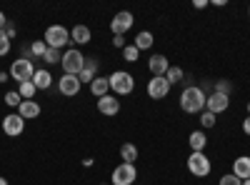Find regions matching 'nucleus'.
<instances>
[{
    "mask_svg": "<svg viewBox=\"0 0 250 185\" xmlns=\"http://www.w3.org/2000/svg\"><path fill=\"white\" fill-rule=\"evenodd\" d=\"M180 110L183 113H203L205 110V90L190 85L180 93Z\"/></svg>",
    "mask_w": 250,
    "mask_h": 185,
    "instance_id": "f257e3e1",
    "label": "nucleus"
},
{
    "mask_svg": "<svg viewBox=\"0 0 250 185\" xmlns=\"http://www.w3.org/2000/svg\"><path fill=\"white\" fill-rule=\"evenodd\" d=\"M108 83H110V90L115 95H130L135 90V78L130 73H125V70H115L108 78Z\"/></svg>",
    "mask_w": 250,
    "mask_h": 185,
    "instance_id": "f03ea898",
    "label": "nucleus"
},
{
    "mask_svg": "<svg viewBox=\"0 0 250 185\" xmlns=\"http://www.w3.org/2000/svg\"><path fill=\"white\" fill-rule=\"evenodd\" d=\"M60 65H62V73L65 75H80L83 65H85V55H83L78 48H70V50L62 53Z\"/></svg>",
    "mask_w": 250,
    "mask_h": 185,
    "instance_id": "7ed1b4c3",
    "label": "nucleus"
},
{
    "mask_svg": "<svg viewBox=\"0 0 250 185\" xmlns=\"http://www.w3.org/2000/svg\"><path fill=\"white\" fill-rule=\"evenodd\" d=\"M68 43H70V30H65V25H50L45 30V45L48 48L62 50Z\"/></svg>",
    "mask_w": 250,
    "mask_h": 185,
    "instance_id": "20e7f679",
    "label": "nucleus"
},
{
    "mask_svg": "<svg viewBox=\"0 0 250 185\" xmlns=\"http://www.w3.org/2000/svg\"><path fill=\"white\" fill-rule=\"evenodd\" d=\"M35 75V65H33V60L30 58H18L13 60V65H10V78L18 80V83H25V80H33Z\"/></svg>",
    "mask_w": 250,
    "mask_h": 185,
    "instance_id": "39448f33",
    "label": "nucleus"
},
{
    "mask_svg": "<svg viewBox=\"0 0 250 185\" xmlns=\"http://www.w3.org/2000/svg\"><path fill=\"white\" fill-rule=\"evenodd\" d=\"M188 170L195 178H208L213 165H210V160H208L205 153H190V158H188Z\"/></svg>",
    "mask_w": 250,
    "mask_h": 185,
    "instance_id": "423d86ee",
    "label": "nucleus"
},
{
    "mask_svg": "<svg viewBox=\"0 0 250 185\" xmlns=\"http://www.w3.org/2000/svg\"><path fill=\"white\" fill-rule=\"evenodd\" d=\"M135 178H138V170L130 163H120V165L113 170V185H135Z\"/></svg>",
    "mask_w": 250,
    "mask_h": 185,
    "instance_id": "0eeeda50",
    "label": "nucleus"
},
{
    "mask_svg": "<svg viewBox=\"0 0 250 185\" xmlns=\"http://www.w3.org/2000/svg\"><path fill=\"white\" fill-rule=\"evenodd\" d=\"M133 23H135L133 13L120 10V13H115V18L110 20V30H113V35H123V38H125V33L133 28Z\"/></svg>",
    "mask_w": 250,
    "mask_h": 185,
    "instance_id": "6e6552de",
    "label": "nucleus"
},
{
    "mask_svg": "<svg viewBox=\"0 0 250 185\" xmlns=\"http://www.w3.org/2000/svg\"><path fill=\"white\" fill-rule=\"evenodd\" d=\"M170 88H173V85L165 80V75H153L150 83H148V95H150L153 100H163V98H168Z\"/></svg>",
    "mask_w": 250,
    "mask_h": 185,
    "instance_id": "1a4fd4ad",
    "label": "nucleus"
},
{
    "mask_svg": "<svg viewBox=\"0 0 250 185\" xmlns=\"http://www.w3.org/2000/svg\"><path fill=\"white\" fill-rule=\"evenodd\" d=\"M23 130H25V120L20 118L18 113H13V115H5V118H3L0 133H5V135H10V138H18Z\"/></svg>",
    "mask_w": 250,
    "mask_h": 185,
    "instance_id": "9d476101",
    "label": "nucleus"
},
{
    "mask_svg": "<svg viewBox=\"0 0 250 185\" xmlns=\"http://www.w3.org/2000/svg\"><path fill=\"white\" fill-rule=\"evenodd\" d=\"M228 105H230V98L223 95V93H210V95L205 98V110H210L213 115L225 113V110H228Z\"/></svg>",
    "mask_w": 250,
    "mask_h": 185,
    "instance_id": "9b49d317",
    "label": "nucleus"
},
{
    "mask_svg": "<svg viewBox=\"0 0 250 185\" xmlns=\"http://www.w3.org/2000/svg\"><path fill=\"white\" fill-rule=\"evenodd\" d=\"M80 80H78V75H65L62 73V78L58 80V90L62 93V95H68V98H73V95H78L80 93Z\"/></svg>",
    "mask_w": 250,
    "mask_h": 185,
    "instance_id": "f8f14e48",
    "label": "nucleus"
},
{
    "mask_svg": "<svg viewBox=\"0 0 250 185\" xmlns=\"http://www.w3.org/2000/svg\"><path fill=\"white\" fill-rule=\"evenodd\" d=\"M98 113H103V115H118L120 113V100L115 95H110V93L98 98Z\"/></svg>",
    "mask_w": 250,
    "mask_h": 185,
    "instance_id": "ddd939ff",
    "label": "nucleus"
},
{
    "mask_svg": "<svg viewBox=\"0 0 250 185\" xmlns=\"http://www.w3.org/2000/svg\"><path fill=\"white\" fill-rule=\"evenodd\" d=\"M95 78H98V58H85V65H83L78 80L80 83H93Z\"/></svg>",
    "mask_w": 250,
    "mask_h": 185,
    "instance_id": "4468645a",
    "label": "nucleus"
},
{
    "mask_svg": "<svg viewBox=\"0 0 250 185\" xmlns=\"http://www.w3.org/2000/svg\"><path fill=\"white\" fill-rule=\"evenodd\" d=\"M233 175L240 178V180L250 178V155H240V158L233 160Z\"/></svg>",
    "mask_w": 250,
    "mask_h": 185,
    "instance_id": "2eb2a0df",
    "label": "nucleus"
},
{
    "mask_svg": "<svg viewBox=\"0 0 250 185\" xmlns=\"http://www.w3.org/2000/svg\"><path fill=\"white\" fill-rule=\"evenodd\" d=\"M18 115L23 118V120H33V118H38L40 115V105L35 100H23L18 105Z\"/></svg>",
    "mask_w": 250,
    "mask_h": 185,
    "instance_id": "dca6fc26",
    "label": "nucleus"
},
{
    "mask_svg": "<svg viewBox=\"0 0 250 185\" xmlns=\"http://www.w3.org/2000/svg\"><path fill=\"white\" fill-rule=\"evenodd\" d=\"M148 68H150L153 75H165L170 70V63H168V58H165V55H153L148 60Z\"/></svg>",
    "mask_w": 250,
    "mask_h": 185,
    "instance_id": "f3484780",
    "label": "nucleus"
},
{
    "mask_svg": "<svg viewBox=\"0 0 250 185\" xmlns=\"http://www.w3.org/2000/svg\"><path fill=\"white\" fill-rule=\"evenodd\" d=\"M90 38H93V33H90V28H85V25H75V28L70 30V40H73L75 45H88Z\"/></svg>",
    "mask_w": 250,
    "mask_h": 185,
    "instance_id": "a211bd4d",
    "label": "nucleus"
},
{
    "mask_svg": "<svg viewBox=\"0 0 250 185\" xmlns=\"http://www.w3.org/2000/svg\"><path fill=\"white\" fill-rule=\"evenodd\" d=\"M33 85H35L38 90H48V88L53 85V75H50L48 70H35V75H33Z\"/></svg>",
    "mask_w": 250,
    "mask_h": 185,
    "instance_id": "6ab92c4d",
    "label": "nucleus"
},
{
    "mask_svg": "<svg viewBox=\"0 0 250 185\" xmlns=\"http://www.w3.org/2000/svg\"><path fill=\"white\" fill-rule=\"evenodd\" d=\"M108 90H110V83H108V78H103V75H98L93 83H90V93H93L95 98L108 95Z\"/></svg>",
    "mask_w": 250,
    "mask_h": 185,
    "instance_id": "aec40b11",
    "label": "nucleus"
},
{
    "mask_svg": "<svg viewBox=\"0 0 250 185\" xmlns=\"http://www.w3.org/2000/svg\"><path fill=\"white\" fill-rule=\"evenodd\" d=\"M190 148H193V153H205V145H208V138H205V133L203 130H195V133H190Z\"/></svg>",
    "mask_w": 250,
    "mask_h": 185,
    "instance_id": "412c9836",
    "label": "nucleus"
},
{
    "mask_svg": "<svg viewBox=\"0 0 250 185\" xmlns=\"http://www.w3.org/2000/svg\"><path fill=\"white\" fill-rule=\"evenodd\" d=\"M120 158H123V163H130V165H135L138 148L133 145V143H125V145H120Z\"/></svg>",
    "mask_w": 250,
    "mask_h": 185,
    "instance_id": "4be33fe9",
    "label": "nucleus"
},
{
    "mask_svg": "<svg viewBox=\"0 0 250 185\" xmlns=\"http://www.w3.org/2000/svg\"><path fill=\"white\" fill-rule=\"evenodd\" d=\"M153 43H155V40H153V33L143 30V33H138V38H135V43H133V45H135L138 50H150Z\"/></svg>",
    "mask_w": 250,
    "mask_h": 185,
    "instance_id": "5701e85b",
    "label": "nucleus"
},
{
    "mask_svg": "<svg viewBox=\"0 0 250 185\" xmlns=\"http://www.w3.org/2000/svg\"><path fill=\"white\" fill-rule=\"evenodd\" d=\"M35 93H38V88L33 85V80H25V83H20V88H18V95L23 100H33Z\"/></svg>",
    "mask_w": 250,
    "mask_h": 185,
    "instance_id": "b1692460",
    "label": "nucleus"
},
{
    "mask_svg": "<svg viewBox=\"0 0 250 185\" xmlns=\"http://www.w3.org/2000/svg\"><path fill=\"white\" fill-rule=\"evenodd\" d=\"M45 50H48L45 40H33V45H30V60H35V58H43V55H45Z\"/></svg>",
    "mask_w": 250,
    "mask_h": 185,
    "instance_id": "393cba45",
    "label": "nucleus"
},
{
    "mask_svg": "<svg viewBox=\"0 0 250 185\" xmlns=\"http://www.w3.org/2000/svg\"><path fill=\"white\" fill-rule=\"evenodd\" d=\"M165 80H168L170 85H178L180 80H183V68H175V65H170V70L165 73Z\"/></svg>",
    "mask_w": 250,
    "mask_h": 185,
    "instance_id": "a878e982",
    "label": "nucleus"
},
{
    "mask_svg": "<svg viewBox=\"0 0 250 185\" xmlns=\"http://www.w3.org/2000/svg\"><path fill=\"white\" fill-rule=\"evenodd\" d=\"M43 60H45L48 65H55V63H60V60H62V53H60V50H55V48H48V50H45V55H43Z\"/></svg>",
    "mask_w": 250,
    "mask_h": 185,
    "instance_id": "bb28decb",
    "label": "nucleus"
},
{
    "mask_svg": "<svg viewBox=\"0 0 250 185\" xmlns=\"http://www.w3.org/2000/svg\"><path fill=\"white\" fill-rule=\"evenodd\" d=\"M123 58L128 60V63H138V58H140V50L135 45H125L123 48Z\"/></svg>",
    "mask_w": 250,
    "mask_h": 185,
    "instance_id": "cd10ccee",
    "label": "nucleus"
},
{
    "mask_svg": "<svg viewBox=\"0 0 250 185\" xmlns=\"http://www.w3.org/2000/svg\"><path fill=\"white\" fill-rule=\"evenodd\" d=\"M10 53V38L5 30H0V58H5Z\"/></svg>",
    "mask_w": 250,
    "mask_h": 185,
    "instance_id": "c85d7f7f",
    "label": "nucleus"
},
{
    "mask_svg": "<svg viewBox=\"0 0 250 185\" xmlns=\"http://www.w3.org/2000/svg\"><path fill=\"white\" fill-rule=\"evenodd\" d=\"M20 103H23V98L18 95V90H10V93H5V105H10V108H18Z\"/></svg>",
    "mask_w": 250,
    "mask_h": 185,
    "instance_id": "c756f323",
    "label": "nucleus"
},
{
    "mask_svg": "<svg viewBox=\"0 0 250 185\" xmlns=\"http://www.w3.org/2000/svg\"><path fill=\"white\" fill-rule=\"evenodd\" d=\"M200 125H203V128H213V125H215V115H213L210 110H205V113L200 115Z\"/></svg>",
    "mask_w": 250,
    "mask_h": 185,
    "instance_id": "7c9ffc66",
    "label": "nucleus"
},
{
    "mask_svg": "<svg viewBox=\"0 0 250 185\" xmlns=\"http://www.w3.org/2000/svg\"><path fill=\"white\" fill-rule=\"evenodd\" d=\"M233 85H230V80H218L215 83V93H223V95H230Z\"/></svg>",
    "mask_w": 250,
    "mask_h": 185,
    "instance_id": "2f4dec72",
    "label": "nucleus"
},
{
    "mask_svg": "<svg viewBox=\"0 0 250 185\" xmlns=\"http://www.w3.org/2000/svg\"><path fill=\"white\" fill-rule=\"evenodd\" d=\"M220 185H243V180H240V178H235L233 173H228V175H223V178H220Z\"/></svg>",
    "mask_w": 250,
    "mask_h": 185,
    "instance_id": "473e14b6",
    "label": "nucleus"
},
{
    "mask_svg": "<svg viewBox=\"0 0 250 185\" xmlns=\"http://www.w3.org/2000/svg\"><path fill=\"white\" fill-rule=\"evenodd\" d=\"M113 45L123 50V48H125V38H123V35H113Z\"/></svg>",
    "mask_w": 250,
    "mask_h": 185,
    "instance_id": "72a5a7b5",
    "label": "nucleus"
},
{
    "mask_svg": "<svg viewBox=\"0 0 250 185\" xmlns=\"http://www.w3.org/2000/svg\"><path fill=\"white\" fill-rule=\"evenodd\" d=\"M8 23H10V20L5 18V13H3V10H0V30H5V28H8Z\"/></svg>",
    "mask_w": 250,
    "mask_h": 185,
    "instance_id": "f704fd0d",
    "label": "nucleus"
},
{
    "mask_svg": "<svg viewBox=\"0 0 250 185\" xmlns=\"http://www.w3.org/2000/svg\"><path fill=\"white\" fill-rule=\"evenodd\" d=\"M243 133H245V135H250V115L243 120Z\"/></svg>",
    "mask_w": 250,
    "mask_h": 185,
    "instance_id": "c9c22d12",
    "label": "nucleus"
},
{
    "mask_svg": "<svg viewBox=\"0 0 250 185\" xmlns=\"http://www.w3.org/2000/svg\"><path fill=\"white\" fill-rule=\"evenodd\" d=\"M195 10H203V8H208V0H195Z\"/></svg>",
    "mask_w": 250,
    "mask_h": 185,
    "instance_id": "e433bc0d",
    "label": "nucleus"
},
{
    "mask_svg": "<svg viewBox=\"0 0 250 185\" xmlns=\"http://www.w3.org/2000/svg\"><path fill=\"white\" fill-rule=\"evenodd\" d=\"M5 33H8V38L13 40V38H15V25H13V23H8V28H5Z\"/></svg>",
    "mask_w": 250,
    "mask_h": 185,
    "instance_id": "4c0bfd02",
    "label": "nucleus"
},
{
    "mask_svg": "<svg viewBox=\"0 0 250 185\" xmlns=\"http://www.w3.org/2000/svg\"><path fill=\"white\" fill-rule=\"evenodd\" d=\"M8 78H10V73H3V70H0V83H8Z\"/></svg>",
    "mask_w": 250,
    "mask_h": 185,
    "instance_id": "58836bf2",
    "label": "nucleus"
},
{
    "mask_svg": "<svg viewBox=\"0 0 250 185\" xmlns=\"http://www.w3.org/2000/svg\"><path fill=\"white\" fill-rule=\"evenodd\" d=\"M0 185H8V180H5L3 175H0Z\"/></svg>",
    "mask_w": 250,
    "mask_h": 185,
    "instance_id": "ea45409f",
    "label": "nucleus"
},
{
    "mask_svg": "<svg viewBox=\"0 0 250 185\" xmlns=\"http://www.w3.org/2000/svg\"><path fill=\"white\" fill-rule=\"evenodd\" d=\"M243 185H250V178H248V180H243Z\"/></svg>",
    "mask_w": 250,
    "mask_h": 185,
    "instance_id": "a19ab883",
    "label": "nucleus"
},
{
    "mask_svg": "<svg viewBox=\"0 0 250 185\" xmlns=\"http://www.w3.org/2000/svg\"><path fill=\"white\" fill-rule=\"evenodd\" d=\"M248 115H250V103H248Z\"/></svg>",
    "mask_w": 250,
    "mask_h": 185,
    "instance_id": "79ce46f5",
    "label": "nucleus"
},
{
    "mask_svg": "<svg viewBox=\"0 0 250 185\" xmlns=\"http://www.w3.org/2000/svg\"><path fill=\"white\" fill-rule=\"evenodd\" d=\"M248 18H250V8H248Z\"/></svg>",
    "mask_w": 250,
    "mask_h": 185,
    "instance_id": "37998d69",
    "label": "nucleus"
}]
</instances>
